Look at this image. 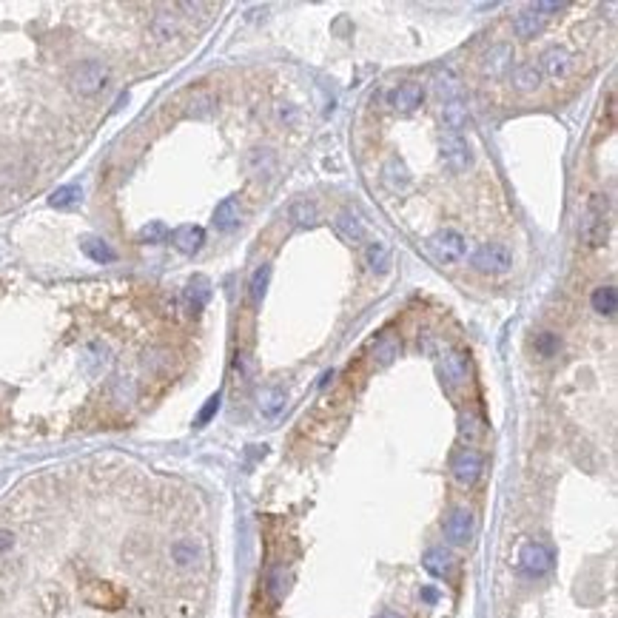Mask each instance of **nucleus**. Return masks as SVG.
Instances as JSON below:
<instances>
[{"instance_id":"1","label":"nucleus","mask_w":618,"mask_h":618,"mask_svg":"<svg viewBox=\"0 0 618 618\" xmlns=\"http://www.w3.org/2000/svg\"><path fill=\"white\" fill-rule=\"evenodd\" d=\"M111 72L103 60H83L75 72H72V89L83 97H92V94H100L109 83Z\"/></svg>"},{"instance_id":"2","label":"nucleus","mask_w":618,"mask_h":618,"mask_svg":"<svg viewBox=\"0 0 618 618\" xmlns=\"http://www.w3.org/2000/svg\"><path fill=\"white\" fill-rule=\"evenodd\" d=\"M464 251H467V240L462 231L456 228H442L431 237V254L442 262V265H456L464 259Z\"/></svg>"},{"instance_id":"3","label":"nucleus","mask_w":618,"mask_h":618,"mask_svg":"<svg viewBox=\"0 0 618 618\" xmlns=\"http://www.w3.org/2000/svg\"><path fill=\"white\" fill-rule=\"evenodd\" d=\"M473 265H476V271L490 273V277H499V273H507L513 268V254L502 242H488V245H482L473 254Z\"/></svg>"},{"instance_id":"4","label":"nucleus","mask_w":618,"mask_h":618,"mask_svg":"<svg viewBox=\"0 0 618 618\" xmlns=\"http://www.w3.org/2000/svg\"><path fill=\"white\" fill-rule=\"evenodd\" d=\"M581 234H584V242L590 248H598L607 240V199L601 194H595L587 205V217H584Z\"/></svg>"},{"instance_id":"5","label":"nucleus","mask_w":618,"mask_h":618,"mask_svg":"<svg viewBox=\"0 0 618 618\" xmlns=\"http://www.w3.org/2000/svg\"><path fill=\"white\" fill-rule=\"evenodd\" d=\"M553 550L550 547H544V544H538V541H527L524 547H521V553H519V564H521V570L527 573V576H544V573H550L553 570Z\"/></svg>"},{"instance_id":"6","label":"nucleus","mask_w":618,"mask_h":618,"mask_svg":"<svg viewBox=\"0 0 618 618\" xmlns=\"http://www.w3.org/2000/svg\"><path fill=\"white\" fill-rule=\"evenodd\" d=\"M442 160H445V166H447L450 171H464V168H470L473 154H470V149H467V143H464L462 134H445V137H442Z\"/></svg>"},{"instance_id":"7","label":"nucleus","mask_w":618,"mask_h":618,"mask_svg":"<svg viewBox=\"0 0 618 618\" xmlns=\"http://www.w3.org/2000/svg\"><path fill=\"white\" fill-rule=\"evenodd\" d=\"M422 100H425V89H422L419 83H414V80L399 83V86L388 94V106L396 109V111H402V114L416 111V109L422 106Z\"/></svg>"},{"instance_id":"8","label":"nucleus","mask_w":618,"mask_h":618,"mask_svg":"<svg viewBox=\"0 0 618 618\" xmlns=\"http://www.w3.org/2000/svg\"><path fill=\"white\" fill-rule=\"evenodd\" d=\"M453 476L459 485H473L478 476H482V456L476 450H462L453 456V464H450Z\"/></svg>"},{"instance_id":"9","label":"nucleus","mask_w":618,"mask_h":618,"mask_svg":"<svg viewBox=\"0 0 618 618\" xmlns=\"http://www.w3.org/2000/svg\"><path fill=\"white\" fill-rule=\"evenodd\" d=\"M513 63V46L510 43H496L490 46V51L482 57V72L490 78H502Z\"/></svg>"},{"instance_id":"10","label":"nucleus","mask_w":618,"mask_h":618,"mask_svg":"<svg viewBox=\"0 0 618 618\" xmlns=\"http://www.w3.org/2000/svg\"><path fill=\"white\" fill-rule=\"evenodd\" d=\"M570 51L567 49H562V46H550L544 54H541V68L538 72H544V75H550L553 80H559V78H567L570 75Z\"/></svg>"},{"instance_id":"11","label":"nucleus","mask_w":618,"mask_h":618,"mask_svg":"<svg viewBox=\"0 0 618 618\" xmlns=\"http://www.w3.org/2000/svg\"><path fill=\"white\" fill-rule=\"evenodd\" d=\"M445 536L453 541V544H467L470 536H473V513L459 507L450 513V519L445 521Z\"/></svg>"},{"instance_id":"12","label":"nucleus","mask_w":618,"mask_h":618,"mask_svg":"<svg viewBox=\"0 0 618 618\" xmlns=\"http://www.w3.org/2000/svg\"><path fill=\"white\" fill-rule=\"evenodd\" d=\"M214 225L217 231H234L240 225V199L237 197H225L217 211H214Z\"/></svg>"},{"instance_id":"13","label":"nucleus","mask_w":618,"mask_h":618,"mask_svg":"<svg viewBox=\"0 0 618 618\" xmlns=\"http://www.w3.org/2000/svg\"><path fill=\"white\" fill-rule=\"evenodd\" d=\"M541 29H544V15H538L536 9H521V12L513 18V32H516L519 37H524V40L536 37Z\"/></svg>"},{"instance_id":"14","label":"nucleus","mask_w":618,"mask_h":618,"mask_svg":"<svg viewBox=\"0 0 618 618\" xmlns=\"http://www.w3.org/2000/svg\"><path fill=\"white\" fill-rule=\"evenodd\" d=\"M205 242V231L199 225H183L174 231V245L183 251V254H197Z\"/></svg>"},{"instance_id":"15","label":"nucleus","mask_w":618,"mask_h":618,"mask_svg":"<svg viewBox=\"0 0 618 618\" xmlns=\"http://www.w3.org/2000/svg\"><path fill=\"white\" fill-rule=\"evenodd\" d=\"M336 228H339V234L345 237V240H351V242H362L365 240V223L354 214V211H339L336 214Z\"/></svg>"},{"instance_id":"16","label":"nucleus","mask_w":618,"mask_h":618,"mask_svg":"<svg viewBox=\"0 0 618 618\" xmlns=\"http://www.w3.org/2000/svg\"><path fill=\"white\" fill-rule=\"evenodd\" d=\"M442 120H445V125L450 128V134H459V131L467 125V109H464V103H462L459 97L445 100V106H442Z\"/></svg>"},{"instance_id":"17","label":"nucleus","mask_w":618,"mask_h":618,"mask_svg":"<svg viewBox=\"0 0 618 618\" xmlns=\"http://www.w3.org/2000/svg\"><path fill=\"white\" fill-rule=\"evenodd\" d=\"M513 86L519 89V92H536L538 86H541V72H538V66L536 63H521L516 72H513Z\"/></svg>"},{"instance_id":"18","label":"nucleus","mask_w":618,"mask_h":618,"mask_svg":"<svg viewBox=\"0 0 618 618\" xmlns=\"http://www.w3.org/2000/svg\"><path fill=\"white\" fill-rule=\"evenodd\" d=\"M365 262H368V268H371L373 273H385L388 265H390V248H388L385 242L373 240V242L365 248Z\"/></svg>"},{"instance_id":"19","label":"nucleus","mask_w":618,"mask_h":618,"mask_svg":"<svg viewBox=\"0 0 618 618\" xmlns=\"http://www.w3.org/2000/svg\"><path fill=\"white\" fill-rule=\"evenodd\" d=\"M618 308V291L615 285H601L593 291V311L604 314V316H612Z\"/></svg>"},{"instance_id":"20","label":"nucleus","mask_w":618,"mask_h":618,"mask_svg":"<svg viewBox=\"0 0 618 618\" xmlns=\"http://www.w3.org/2000/svg\"><path fill=\"white\" fill-rule=\"evenodd\" d=\"M442 373L450 385H462L467 379V357L464 354H447L445 365H442Z\"/></svg>"},{"instance_id":"21","label":"nucleus","mask_w":618,"mask_h":618,"mask_svg":"<svg viewBox=\"0 0 618 618\" xmlns=\"http://www.w3.org/2000/svg\"><path fill=\"white\" fill-rule=\"evenodd\" d=\"M80 248H83V254L89 257V259H94V262H111L117 254L111 251V245L109 242H103V240H97V237H86L83 242H80Z\"/></svg>"},{"instance_id":"22","label":"nucleus","mask_w":618,"mask_h":618,"mask_svg":"<svg viewBox=\"0 0 618 618\" xmlns=\"http://www.w3.org/2000/svg\"><path fill=\"white\" fill-rule=\"evenodd\" d=\"M283 404H285V393L280 388H265L259 393V410L265 416H277L283 410Z\"/></svg>"},{"instance_id":"23","label":"nucleus","mask_w":618,"mask_h":618,"mask_svg":"<svg viewBox=\"0 0 618 618\" xmlns=\"http://www.w3.org/2000/svg\"><path fill=\"white\" fill-rule=\"evenodd\" d=\"M80 197H83L80 185H63L49 197V205L51 209H72V205L80 202Z\"/></svg>"},{"instance_id":"24","label":"nucleus","mask_w":618,"mask_h":618,"mask_svg":"<svg viewBox=\"0 0 618 618\" xmlns=\"http://www.w3.org/2000/svg\"><path fill=\"white\" fill-rule=\"evenodd\" d=\"M422 564H425V570H428V573H433V576H445V573H447V567H450V556H447L445 550H439V547H433V550H428V553H425Z\"/></svg>"},{"instance_id":"25","label":"nucleus","mask_w":618,"mask_h":618,"mask_svg":"<svg viewBox=\"0 0 618 618\" xmlns=\"http://www.w3.org/2000/svg\"><path fill=\"white\" fill-rule=\"evenodd\" d=\"M177 29H180V26H177V20H174L171 15H157L154 23H152V37L163 43V40H171V37L177 35Z\"/></svg>"},{"instance_id":"26","label":"nucleus","mask_w":618,"mask_h":618,"mask_svg":"<svg viewBox=\"0 0 618 618\" xmlns=\"http://www.w3.org/2000/svg\"><path fill=\"white\" fill-rule=\"evenodd\" d=\"M291 220L297 223V225H311L314 220H316V205L314 202H308V199H297L294 205H291Z\"/></svg>"},{"instance_id":"27","label":"nucleus","mask_w":618,"mask_h":618,"mask_svg":"<svg viewBox=\"0 0 618 618\" xmlns=\"http://www.w3.org/2000/svg\"><path fill=\"white\" fill-rule=\"evenodd\" d=\"M171 556H174V562L180 567H191L199 559V550H197V544H191V541H177L171 547Z\"/></svg>"},{"instance_id":"28","label":"nucleus","mask_w":618,"mask_h":618,"mask_svg":"<svg viewBox=\"0 0 618 618\" xmlns=\"http://www.w3.org/2000/svg\"><path fill=\"white\" fill-rule=\"evenodd\" d=\"M205 299H209V285H205V280H194L185 288V302L191 305V311H199L205 305Z\"/></svg>"},{"instance_id":"29","label":"nucleus","mask_w":618,"mask_h":618,"mask_svg":"<svg viewBox=\"0 0 618 618\" xmlns=\"http://www.w3.org/2000/svg\"><path fill=\"white\" fill-rule=\"evenodd\" d=\"M268 280H271V265H262V268L254 271V277H251V299H254V302H262L265 288H268Z\"/></svg>"},{"instance_id":"30","label":"nucleus","mask_w":618,"mask_h":618,"mask_svg":"<svg viewBox=\"0 0 618 618\" xmlns=\"http://www.w3.org/2000/svg\"><path fill=\"white\" fill-rule=\"evenodd\" d=\"M86 595H89V601H94L97 607H117V601H120L117 593H114L109 584H94Z\"/></svg>"},{"instance_id":"31","label":"nucleus","mask_w":618,"mask_h":618,"mask_svg":"<svg viewBox=\"0 0 618 618\" xmlns=\"http://www.w3.org/2000/svg\"><path fill=\"white\" fill-rule=\"evenodd\" d=\"M536 351H538L541 357H553V354L559 351V336L550 333V330L538 333V339H536Z\"/></svg>"},{"instance_id":"32","label":"nucleus","mask_w":618,"mask_h":618,"mask_svg":"<svg viewBox=\"0 0 618 618\" xmlns=\"http://www.w3.org/2000/svg\"><path fill=\"white\" fill-rule=\"evenodd\" d=\"M166 234H168V228H166L160 220H154V223H149V225L140 231V240H143V242H163Z\"/></svg>"},{"instance_id":"33","label":"nucleus","mask_w":618,"mask_h":618,"mask_svg":"<svg viewBox=\"0 0 618 618\" xmlns=\"http://www.w3.org/2000/svg\"><path fill=\"white\" fill-rule=\"evenodd\" d=\"M478 433H482V428H478V419H476V416H462V436H464V439H476Z\"/></svg>"},{"instance_id":"34","label":"nucleus","mask_w":618,"mask_h":618,"mask_svg":"<svg viewBox=\"0 0 618 618\" xmlns=\"http://www.w3.org/2000/svg\"><path fill=\"white\" fill-rule=\"evenodd\" d=\"M217 407H220V396H211V399H209V404L202 407V414H199L197 425H205V422H209V419H211V416L217 414Z\"/></svg>"},{"instance_id":"35","label":"nucleus","mask_w":618,"mask_h":618,"mask_svg":"<svg viewBox=\"0 0 618 618\" xmlns=\"http://www.w3.org/2000/svg\"><path fill=\"white\" fill-rule=\"evenodd\" d=\"M393 354H396V342H385V345L376 351L379 362H390V359H393Z\"/></svg>"},{"instance_id":"36","label":"nucleus","mask_w":618,"mask_h":618,"mask_svg":"<svg viewBox=\"0 0 618 618\" xmlns=\"http://www.w3.org/2000/svg\"><path fill=\"white\" fill-rule=\"evenodd\" d=\"M530 9H536L538 15H544V12H562V9H567V4H533ZM547 18V15H544Z\"/></svg>"},{"instance_id":"37","label":"nucleus","mask_w":618,"mask_h":618,"mask_svg":"<svg viewBox=\"0 0 618 618\" xmlns=\"http://www.w3.org/2000/svg\"><path fill=\"white\" fill-rule=\"evenodd\" d=\"M12 544H15V536H12L9 530H0V553L12 550Z\"/></svg>"},{"instance_id":"38","label":"nucleus","mask_w":618,"mask_h":618,"mask_svg":"<svg viewBox=\"0 0 618 618\" xmlns=\"http://www.w3.org/2000/svg\"><path fill=\"white\" fill-rule=\"evenodd\" d=\"M379 618H402L399 612H385V615H379Z\"/></svg>"}]
</instances>
